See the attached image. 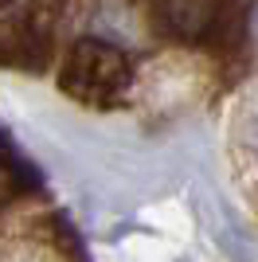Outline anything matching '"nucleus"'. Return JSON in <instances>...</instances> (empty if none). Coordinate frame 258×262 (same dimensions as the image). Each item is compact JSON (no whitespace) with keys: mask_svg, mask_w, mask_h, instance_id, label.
I'll list each match as a JSON object with an SVG mask.
<instances>
[{"mask_svg":"<svg viewBox=\"0 0 258 262\" xmlns=\"http://www.w3.org/2000/svg\"><path fill=\"white\" fill-rule=\"evenodd\" d=\"M247 145H250V153L258 157V110L250 114V121H247Z\"/></svg>","mask_w":258,"mask_h":262,"instance_id":"f257e3e1","label":"nucleus"}]
</instances>
